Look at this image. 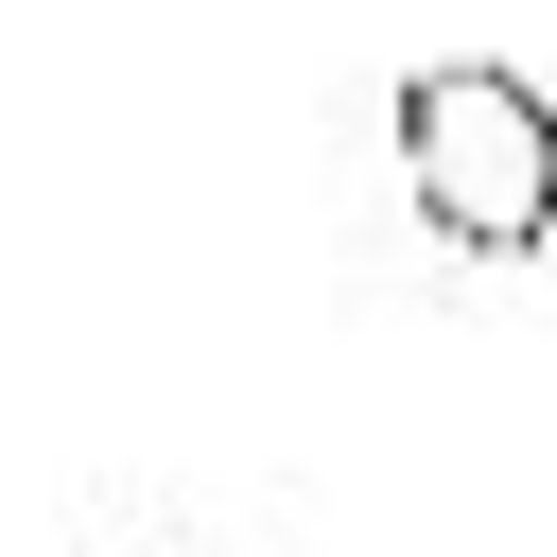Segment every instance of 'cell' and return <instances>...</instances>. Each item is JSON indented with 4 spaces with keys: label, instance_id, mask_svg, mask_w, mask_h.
<instances>
[{
    "label": "cell",
    "instance_id": "6da1fadb",
    "mask_svg": "<svg viewBox=\"0 0 557 557\" xmlns=\"http://www.w3.org/2000/svg\"><path fill=\"white\" fill-rule=\"evenodd\" d=\"M400 191L453 261H540L557 244V104L487 52L400 70Z\"/></svg>",
    "mask_w": 557,
    "mask_h": 557
}]
</instances>
